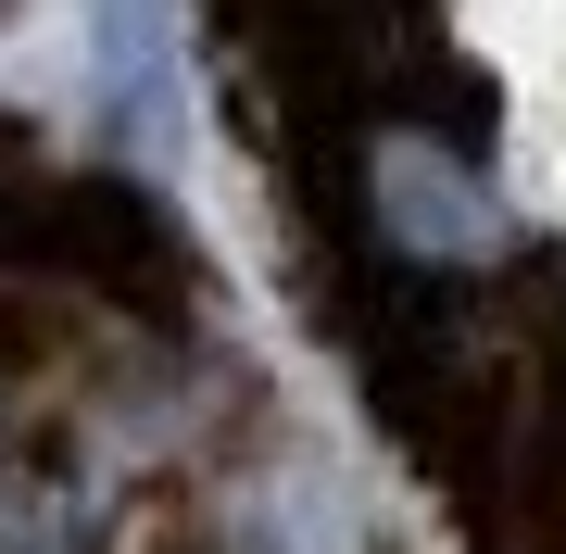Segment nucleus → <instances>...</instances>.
Returning <instances> with one entry per match:
<instances>
[{
	"instance_id": "nucleus-1",
	"label": "nucleus",
	"mask_w": 566,
	"mask_h": 554,
	"mask_svg": "<svg viewBox=\"0 0 566 554\" xmlns=\"http://www.w3.org/2000/svg\"><path fill=\"white\" fill-rule=\"evenodd\" d=\"M0 554H126L102 467L63 453V441H25L13 467H0Z\"/></svg>"
},
{
	"instance_id": "nucleus-2",
	"label": "nucleus",
	"mask_w": 566,
	"mask_h": 554,
	"mask_svg": "<svg viewBox=\"0 0 566 554\" xmlns=\"http://www.w3.org/2000/svg\"><path fill=\"white\" fill-rule=\"evenodd\" d=\"M25 453V366H13V328H0V467Z\"/></svg>"
},
{
	"instance_id": "nucleus-3",
	"label": "nucleus",
	"mask_w": 566,
	"mask_h": 554,
	"mask_svg": "<svg viewBox=\"0 0 566 554\" xmlns=\"http://www.w3.org/2000/svg\"><path fill=\"white\" fill-rule=\"evenodd\" d=\"M554 429H566V328H554Z\"/></svg>"
}]
</instances>
